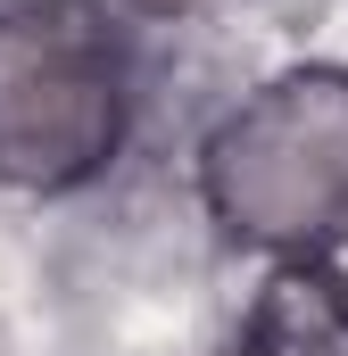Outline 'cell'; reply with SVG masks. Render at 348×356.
<instances>
[{
  "label": "cell",
  "mask_w": 348,
  "mask_h": 356,
  "mask_svg": "<svg viewBox=\"0 0 348 356\" xmlns=\"http://www.w3.org/2000/svg\"><path fill=\"white\" fill-rule=\"evenodd\" d=\"M207 216L274 257H324L348 241V75L299 67L241 99L199 149Z\"/></svg>",
  "instance_id": "obj_1"
},
{
  "label": "cell",
  "mask_w": 348,
  "mask_h": 356,
  "mask_svg": "<svg viewBox=\"0 0 348 356\" xmlns=\"http://www.w3.org/2000/svg\"><path fill=\"white\" fill-rule=\"evenodd\" d=\"M125 141V42L91 0L0 8V182L75 191Z\"/></svg>",
  "instance_id": "obj_2"
},
{
  "label": "cell",
  "mask_w": 348,
  "mask_h": 356,
  "mask_svg": "<svg viewBox=\"0 0 348 356\" xmlns=\"http://www.w3.org/2000/svg\"><path fill=\"white\" fill-rule=\"evenodd\" d=\"M232 356H348V282L324 257H282L265 273Z\"/></svg>",
  "instance_id": "obj_3"
},
{
  "label": "cell",
  "mask_w": 348,
  "mask_h": 356,
  "mask_svg": "<svg viewBox=\"0 0 348 356\" xmlns=\"http://www.w3.org/2000/svg\"><path fill=\"white\" fill-rule=\"evenodd\" d=\"M125 8H141V17H191V8H216V0H125Z\"/></svg>",
  "instance_id": "obj_4"
}]
</instances>
